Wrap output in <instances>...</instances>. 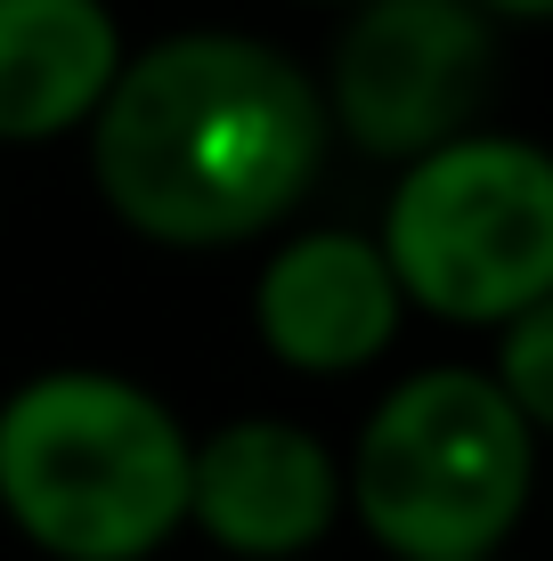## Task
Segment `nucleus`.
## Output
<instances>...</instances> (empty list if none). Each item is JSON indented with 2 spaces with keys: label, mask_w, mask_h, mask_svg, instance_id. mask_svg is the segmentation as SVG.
<instances>
[{
  "label": "nucleus",
  "mask_w": 553,
  "mask_h": 561,
  "mask_svg": "<svg viewBox=\"0 0 553 561\" xmlns=\"http://www.w3.org/2000/svg\"><path fill=\"white\" fill-rule=\"evenodd\" d=\"M318 66L237 25H180L123 57L82 130L90 187L155 253H237L301 220L334 163Z\"/></svg>",
  "instance_id": "f257e3e1"
},
{
  "label": "nucleus",
  "mask_w": 553,
  "mask_h": 561,
  "mask_svg": "<svg viewBox=\"0 0 553 561\" xmlns=\"http://www.w3.org/2000/svg\"><path fill=\"white\" fill-rule=\"evenodd\" d=\"M196 432L123 366H33L0 391V520L42 561H155L187 537Z\"/></svg>",
  "instance_id": "f03ea898"
},
{
  "label": "nucleus",
  "mask_w": 553,
  "mask_h": 561,
  "mask_svg": "<svg viewBox=\"0 0 553 561\" xmlns=\"http://www.w3.org/2000/svg\"><path fill=\"white\" fill-rule=\"evenodd\" d=\"M538 448L488 366L391 375L342 448L350 520L383 561H497L538 505Z\"/></svg>",
  "instance_id": "7ed1b4c3"
},
{
  "label": "nucleus",
  "mask_w": 553,
  "mask_h": 561,
  "mask_svg": "<svg viewBox=\"0 0 553 561\" xmlns=\"http://www.w3.org/2000/svg\"><path fill=\"white\" fill-rule=\"evenodd\" d=\"M375 237L415 318L497 334L553 294V147L488 123L456 130L391 171Z\"/></svg>",
  "instance_id": "20e7f679"
},
{
  "label": "nucleus",
  "mask_w": 553,
  "mask_h": 561,
  "mask_svg": "<svg viewBox=\"0 0 553 561\" xmlns=\"http://www.w3.org/2000/svg\"><path fill=\"white\" fill-rule=\"evenodd\" d=\"M488 82L497 16L472 0H350L318 66L334 139L391 171L481 123Z\"/></svg>",
  "instance_id": "39448f33"
},
{
  "label": "nucleus",
  "mask_w": 553,
  "mask_h": 561,
  "mask_svg": "<svg viewBox=\"0 0 553 561\" xmlns=\"http://www.w3.org/2000/svg\"><path fill=\"white\" fill-rule=\"evenodd\" d=\"M407 318L415 309H407V285H399L383 237L342 228V220L277 228L253 261V294H244V325H253L261 358L301 382L375 375L399 351Z\"/></svg>",
  "instance_id": "423d86ee"
},
{
  "label": "nucleus",
  "mask_w": 553,
  "mask_h": 561,
  "mask_svg": "<svg viewBox=\"0 0 553 561\" xmlns=\"http://www.w3.org/2000/svg\"><path fill=\"white\" fill-rule=\"evenodd\" d=\"M350 520V472L318 423L244 408L196 432L187 529L228 561H301Z\"/></svg>",
  "instance_id": "0eeeda50"
},
{
  "label": "nucleus",
  "mask_w": 553,
  "mask_h": 561,
  "mask_svg": "<svg viewBox=\"0 0 553 561\" xmlns=\"http://www.w3.org/2000/svg\"><path fill=\"white\" fill-rule=\"evenodd\" d=\"M123 57L130 42L106 0H0V154L82 139Z\"/></svg>",
  "instance_id": "6e6552de"
},
{
  "label": "nucleus",
  "mask_w": 553,
  "mask_h": 561,
  "mask_svg": "<svg viewBox=\"0 0 553 561\" xmlns=\"http://www.w3.org/2000/svg\"><path fill=\"white\" fill-rule=\"evenodd\" d=\"M488 375H497L505 399L529 415V432L553 439V294L488 334Z\"/></svg>",
  "instance_id": "1a4fd4ad"
},
{
  "label": "nucleus",
  "mask_w": 553,
  "mask_h": 561,
  "mask_svg": "<svg viewBox=\"0 0 553 561\" xmlns=\"http://www.w3.org/2000/svg\"><path fill=\"white\" fill-rule=\"evenodd\" d=\"M472 9L497 25H553V0H472Z\"/></svg>",
  "instance_id": "9d476101"
},
{
  "label": "nucleus",
  "mask_w": 553,
  "mask_h": 561,
  "mask_svg": "<svg viewBox=\"0 0 553 561\" xmlns=\"http://www.w3.org/2000/svg\"><path fill=\"white\" fill-rule=\"evenodd\" d=\"M301 9H350V0H301Z\"/></svg>",
  "instance_id": "9b49d317"
}]
</instances>
